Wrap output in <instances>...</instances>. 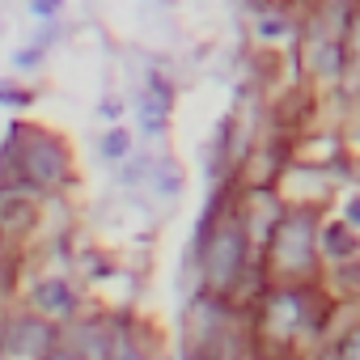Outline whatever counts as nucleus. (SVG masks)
<instances>
[{"instance_id":"nucleus-1","label":"nucleus","mask_w":360,"mask_h":360,"mask_svg":"<svg viewBox=\"0 0 360 360\" xmlns=\"http://www.w3.org/2000/svg\"><path fill=\"white\" fill-rule=\"evenodd\" d=\"M165 115H169V89L153 77V89L140 94V119H144V131H161Z\"/></svg>"},{"instance_id":"nucleus-2","label":"nucleus","mask_w":360,"mask_h":360,"mask_svg":"<svg viewBox=\"0 0 360 360\" xmlns=\"http://www.w3.org/2000/svg\"><path fill=\"white\" fill-rule=\"evenodd\" d=\"M233 250H238V238H225V242L217 246V255H212V263H208L212 280H229V271H233Z\"/></svg>"},{"instance_id":"nucleus-3","label":"nucleus","mask_w":360,"mask_h":360,"mask_svg":"<svg viewBox=\"0 0 360 360\" xmlns=\"http://www.w3.org/2000/svg\"><path fill=\"white\" fill-rule=\"evenodd\" d=\"M39 305H47V309H68L64 284H43V288H39Z\"/></svg>"},{"instance_id":"nucleus-4","label":"nucleus","mask_w":360,"mask_h":360,"mask_svg":"<svg viewBox=\"0 0 360 360\" xmlns=\"http://www.w3.org/2000/svg\"><path fill=\"white\" fill-rule=\"evenodd\" d=\"M102 153H106L110 161H119V157L127 153V136H123V131H110V136H106V144H102Z\"/></svg>"},{"instance_id":"nucleus-5","label":"nucleus","mask_w":360,"mask_h":360,"mask_svg":"<svg viewBox=\"0 0 360 360\" xmlns=\"http://www.w3.org/2000/svg\"><path fill=\"white\" fill-rule=\"evenodd\" d=\"M157 187H161V195H178V174H174L169 165L157 169Z\"/></svg>"},{"instance_id":"nucleus-6","label":"nucleus","mask_w":360,"mask_h":360,"mask_svg":"<svg viewBox=\"0 0 360 360\" xmlns=\"http://www.w3.org/2000/svg\"><path fill=\"white\" fill-rule=\"evenodd\" d=\"M34 9H39V13H51V9H56V0H34Z\"/></svg>"}]
</instances>
